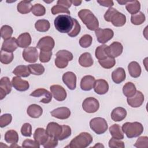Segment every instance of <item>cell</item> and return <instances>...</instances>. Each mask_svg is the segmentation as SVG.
Wrapping results in <instances>:
<instances>
[{
  "mask_svg": "<svg viewBox=\"0 0 148 148\" xmlns=\"http://www.w3.org/2000/svg\"><path fill=\"white\" fill-rule=\"evenodd\" d=\"M128 104L132 108L140 107L144 101V95L140 91H136L135 94L127 99Z\"/></svg>",
  "mask_w": 148,
  "mask_h": 148,
  "instance_id": "obj_16",
  "label": "cell"
},
{
  "mask_svg": "<svg viewBox=\"0 0 148 148\" xmlns=\"http://www.w3.org/2000/svg\"><path fill=\"white\" fill-rule=\"evenodd\" d=\"M95 33L98 42L103 44L110 40L114 35L113 31L110 28L102 29L98 28L95 31Z\"/></svg>",
  "mask_w": 148,
  "mask_h": 148,
  "instance_id": "obj_7",
  "label": "cell"
},
{
  "mask_svg": "<svg viewBox=\"0 0 148 148\" xmlns=\"http://www.w3.org/2000/svg\"><path fill=\"white\" fill-rule=\"evenodd\" d=\"M51 10V13L53 14H56L60 13L70 14V11L68 9H67L62 6L59 5H56L53 6Z\"/></svg>",
  "mask_w": 148,
  "mask_h": 148,
  "instance_id": "obj_53",
  "label": "cell"
},
{
  "mask_svg": "<svg viewBox=\"0 0 148 148\" xmlns=\"http://www.w3.org/2000/svg\"><path fill=\"white\" fill-rule=\"evenodd\" d=\"M125 72L123 68H117L112 73V80L116 84H119L123 82L125 80Z\"/></svg>",
  "mask_w": 148,
  "mask_h": 148,
  "instance_id": "obj_26",
  "label": "cell"
},
{
  "mask_svg": "<svg viewBox=\"0 0 148 148\" xmlns=\"http://www.w3.org/2000/svg\"><path fill=\"white\" fill-rule=\"evenodd\" d=\"M146 17L145 14L141 12H139L138 13L132 14L131 17V22L134 25H140L143 23L145 21Z\"/></svg>",
  "mask_w": 148,
  "mask_h": 148,
  "instance_id": "obj_39",
  "label": "cell"
},
{
  "mask_svg": "<svg viewBox=\"0 0 148 148\" xmlns=\"http://www.w3.org/2000/svg\"><path fill=\"white\" fill-rule=\"evenodd\" d=\"M31 12L32 14L36 16H42L45 15L46 13V9L41 4L36 3L32 6Z\"/></svg>",
  "mask_w": 148,
  "mask_h": 148,
  "instance_id": "obj_43",
  "label": "cell"
},
{
  "mask_svg": "<svg viewBox=\"0 0 148 148\" xmlns=\"http://www.w3.org/2000/svg\"><path fill=\"white\" fill-rule=\"evenodd\" d=\"M32 5L31 1H21L18 4L17 6V11L21 14H27L32 10Z\"/></svg>",
  "mask_w": 148,
  "mask_h": 148,
  "instance_id": "obj_31",
  "label": "cell"
},
{
  "mask_svg": "<svg viewBox=\"0 0 148 148\" xmlns=\"http://www.w3.org/2000/svg\"><path fill=\"white\" fill-rule=\"evenodd\" d=\"M123 50V47L121 43L119 42H114L109 46H106L105 51L108 57L114 58L121 54Z\"/></svg>",
  "mask_w": 148,
  "mask_h": 148,
  "instance_id": "obj_9",
  "label": "cell"
},
{
  "mask_svg": "<svg viewBox=\"0 0 148 148\" xmlns=\"http://www.w3.org/2000/svg\"><path fill=\"white\" fill-rule=\"evenodd\" d=\"M71 128L69 126L66 125H62V132L58 139L59 140H62L68 138L71 136Z\"/></svg>",
  "mask_w": 148,
  "mask_h": 148,
  "instance_id": "obj_47",
  "label": "cell"
},
{
  "mask_svg": "<svg viewBox=\"0 0 148 148\" xmlns=\"http://www.w3.org/2000/svg\"><path fill=\"white\" fill-rule=\"evenodd\" d=\"M98 62L102 68L110 69L114 66L116 64V60L113 58L107 57L106 58L98 60Z\"/></svg>",
  "mask_w": 148,
  "mask_h": 148,
  "instance_id": "obj_40",
  "label": "cell"
},
{
  "mask_svg": "<svg viewBox=\"0 0 148 148\" xmlns=\"http://www.w3.org/2000/svg\"><path fill=\"white\" fill-rule=\"evenodd\" d=\"M55 45L54 40L50 36L42 38L38 42L36 47L42 51H49L54 48Z\"/></svg>",
  "mask_w": 148,
  "mask_h": 148,
  "instance_id": "obj_10",
  "label": "cell"
},
{
  "mask_svg": "<svg viewBox=\"0 0 148 148\" xmlns=\"http://www.w3.org/2000/svg\"><path fill=\"white\" fill-rule=\"evenodd\" d=\"M125 7L127 10L132 15L139 12L140 9V3L138 1H127Z\"/></svg>",
  "mask_w": 148,
  "mask_h": 148,
  "instance_id": "obj_33",
  "label": "cell"
},
{
  "mask_svg": "<svg viewBox=\"0 0 148 148\" xmlns=\"http://www.w3.org/2000/svg\"><path fill=\"white\" fill-rule=\"evenodd\" d=\"M62 81L71 90L76 87V76L72 72H67L62 75Z\"/></svg>",
  "mask_w": 148,
  "mask_h": 148,
  "instance_id": "obj_17",
  "label": "cell"
},
{
  "mask_svg": "<svg viewBox=\"0 0 148 148\" xmlns=\"http://www.w3.org/2000/svg\"><path fill=\"white\" fill-rule=\"evenodd\" d=\"M90 127L97 134L100 135L106 131L108 126L106 121L103 118L95 117L90 120Z\"/></svg>",
  "mask_w": 148,
  "mask_h": 148,
  "instance_id": "obj_6",
  "label": "cell"
},
{
  "mask_svg": "<svg viewBox=\"0 0 148 148\" xmlns=\"http://www.w3.org/2000/svg\"><path fill=\"white\" fill-rule=\"evenodd\" d=\"M49 136L47 134L46 130L43 128H37L34 134V138L35 141H36L40 145H43L47 140Z\"/></svg>",
  "mask_w": 148,
  "mask_h": 148,
  "instance_id": "obj_21",
  "label": "cell"
},
{
  "mask_svg": "<svg viewBox=\"0 0 148 148\" xmlns=\"http://www.w3.org/2000/svg\"><path fill=\"white\" fill-rule=\"evenodd\" d=\"M107 45H102L101 46H99L97 47L95 49V57L99 60H103L104 58H106L108 56L106 54V47Z\"/></svg>",
  "mask_w": 148,
  "mask_h": 148,
  "instance_id": "obj_45",
  "label": "cell"
},
{
  "mask_svg": "<svg viewBox=\"0 0 148 148\" xmlns=\"http://www.w3.org/2000/svg\"><path fill=\"white\" fill-rule=\"evenodd\" d=\"M55 65L58 68H65L68 65V62L72 60L73 54L71 52L66 50H59L56 53Z\"/></svg>",
  "mask_w": 148,
  "mask_h": 148,
  "instance_id": "obj_5",
  "label": "cell"
},
{
  "mask_svg": "<svg viewBox=\"0 0 148 148\" xmlns=\"http://www.w3.org/2000/svg\"><path fill=\"white\" fill-rule=\"evenodd\" d=\"M12 120V116L9 113H5L2 114L0 117V127L1 128L5 127L9 125Z\"/></svg>",
  "mask_w": 148,
  "mask_h": 148,
  "instance_id": "obj_48",
  "label": "cell"
},
{
  "mask_svg": "<svg viewBox=\"0 0 148 148\" xmlns=\"http://www.w3.org/2000/svg\"><path fill=\"white\" fill-rule=\"evenodd\" d=\"M82 108L87 113H95L99 108V103L97 99L93 97H88L83 101L82 103Z\"/></svg>",
  "mask_w": 148,
  "mask_h": 148,
  "instance_id": "obj_8",
  "label": "cell"
},
{
  "mask_svg": "<svg viewBox=\"0 0 148 148\" xmlns=\"http://www.w3.org/2000/svg\"><path fill=\"white\" fill-rule=\"evenodd\" d=\"M46 131L49 136L58 139L62 132V125L55 122H50L47 124Z\"/></svg>",
  "mask_w": 148,
  "mask_h": 148,
  "instance_id": "obj_15",
  "label": "cell"
},
{
  "mask_svg": "<svg viewBox=\"0 0 148 148\" xmlns=\"http://www.w3.org/2000/svg\"><path fill=\"white\" fill-rule=\"evenodd\" d=\"M56 29L61 33L68 34L74 25L73 18L67 14H60L54 21Z\"/></svg>",
  "mask_w": 148,
  "mask_h": 148,
  "instance_id": "obj_1",
  "label": "cell"
},
{
  "mask_svg": "<svg viewBox=\"0 0 148 148\" xmlns=\"http://www.w3.org/2000/svg\"><path fill=\"white\" fill-rule=\"evenodd\" d=\"M23 57L28 62H35L38 58V51L36 48L34 47H28L25 48L23 51Z\"/></svg>",
  "mask_w": 148,
  "mask_h": 148,
  "instance_id": "obj_12",
  "label": "cell"
},
{
  "mask_svg": "<svg viewBox=\"0 0 148 148\" xmlns=\"http://www.w3.org/2000/svg\"><path fill=\"white\" fill-rule=\"evenodd\" d=\"M95 82V79L92 76H84L81 80L80 88L84 91H90L94 87Z\"/></svg>",
  "mask_w": 148,
  "mask_h": 148,
  "instance_id": "obj_23",
  "label": "cell"
},
{
  "mask_svg": "<svg viewBox=\"0 0 148 148\" xmlns=\"http://www.w3.org/2000/svg\"><path fill=\"white\" fill-rule=\"evenodd\" d=\"M52 56V51H40L39 54V60L41 62H47L50 61Z\"/></svg>",
  "mask_w": 148,
  "mask_h": 148,
  "instance_id": "obj_52",
  "label": "cell"
},
{
  "mask_svg": "<svg viewBox=\"0 0 148 148\" xmlns=\"http://www.w3.org/2000/svg\"><path fill=\"white\" fill-rule=\"evenodd\" d=\"M17 42L18 47L21 48H27L31 43V35L28 32L21 34L17 38Z\"/></svg>",
  "mask_w": 148,
  "mask_h": 148,
  "instance_id": "obj_27",
  "label": "cell"
},
{
  "mask_svg": "<svg viewBox=\"0 0 148 148\" xmlns=\"http://www.w3.org/2000/svg\"><path fill=\"white\" fill-rule=\"evenodd\" d=\"M50 27L49 21L47 20L41 19L38 20L35 24V29L39 32H46L47 31Z\"/></svg>",
  "mask_w": 148,
  "mask_h": 148,
  "instance_id": "obj_36",
  "label": "cell"
},
{
  "mask_svg": "<svg viewBox=\"0 0 148 148\" xmlns=\"http://www.w3.org/2000/svg\"><path fill=\"white\" fill-rule=\"evenodd\" d=\"M92 136L88 132H81L70 142L69 147L71 148H85L92 142Z\"/></svg>",
  "mask_w": 148,
  "mask_h": 148,
  "instance_id": "obj_4",
  "label": "cell"
},
{
  "mask_svg": "<svg viewBox=\"0 0 148 148\" xmlns=\"http://www.w3.org/2000/svg\"><path fill=\"white\" fill-rule=\"evenodd\" d=\"M30 96L40 98V102L43 103H49L52 99L51 93L45 88H38L30 94Z\"/></svg>",
  "mask_w": 148,
  "mask_h": 148,
  "instance_id": "obj_11",
  "label": "cell"
},
{
  "mask_svg": "<svg viewBox=\"0 0 148 148\" xmlns=\"http://www.w3.org/2000/svg\"><path fill=\"white\" fill-rule=\"evenodd\" d=\"M57 138L49 136L46 142L43 145L45 148H53L58 145V142Z\"/></svg>",
  "mask_w": 148,
  "mask_h": 148,
  "instance_id": "obj_54",
  "label": "cell"
},
{
  "mask_svg": "<svg viewBox=\"0 0 148 148\" xmlns=\"http://www.w3.org/2000/svg\"><path fill=\"white\" fill-rule=\"evenodd\" d=\"M12 84L13 87L19 91H25L29 87V84L27 80H23L18 76H15L12 78Z\"/></svg>",
  "mask_w": 148,
  "mask_h": 148,
  "instance_id": "obj_19",
  "label": "cell"
},
{
  "mask_svg": "<svg viewBox=\"0 0 148 148\" xmlns=\"http://www.w3.org/2000/svg\"><path fill=\"white\" fill-rule=\"evenodd\" d=\"M128 70L130 76L134 78L138 77L141 74V67L136 61H132L128 64Z\"/></svg>",
  "mask_w": 148,
  "mask_h": 148,
  "instance_id": "obj_30",
  "label": "cell"
},
{
  "mask_svg": "<svg viewBox=\"0 0 148 148\" xmlns=\"http://www.w3.org/2000/svg\"><path fill=\"white\" fill-rule=\"evenodd\" d=\"M94 147H104V146L100 143H98L94 146Z\"/></svg>",
  "mask_w": 148,
  "mask_h": 148,
  "instance_id": "obj_60",
  "label": "cell"
},
{
  "mask_svg": "<svg viewBox=\"0 0 148 148\" xmlns=\"http://www.w3.org/2000/svg\"><path fill=\"white\" fill-rule=\"evenodd\" d=\"M117 2L121 5H124L127 3V1H117Z\"/></svg>",
  "mask_w": 148,
  "mask_h": 148,
  "instance_id": "obj_61",
  "label": "cell"
},
{
  "mask_svg": "<svg viewBox=\"0 0 148 148\" xmlns=\"http://www.w3.org/2000/svg\"><path fill=\"white\" fill-rule=\"evenodd\" d=\"M71 2H72V4H73V5L77 6H79L80 5L82 1H77V0H74V1H71Z\"/></svg>",
  "mask_w": 148,
  "mask_h": 148,
  "instance_id": "obj_59",
  "label": "cell"
},
{
  "mask_svg": "<svg viewBox=\"0 0 148 148\" xmlns=\"http://www.w3.org/2000/svg\"><path fill=\"white\" fill-rule=\"evenodd\" d=\"M13 34L12 28L8 25H3L1 28V35L2 39L5 40L12 38V35Z\"/></svg>",
  "mask_w": 148,
  "mask_h": 148,
  "instance_id": "obj_42",
  "label": "cell"
},
{
  "mask_svg": "<svg viewBox=\"0 0 148 148\" xmlns=\"http://www.w3.org/2000/svg\"><path fill=\"white\" fill-rule=\"evenodd\" d=\"M93 88L97 94L103 95L108 91L109 84L104 79H98L95 80Z\"/></svg>",
  "mask_w": 148,
  "mask_h": 148,
  "instance_id": "obj_20",
  "label": "cell"
},
{
  "mask_svg": "<svg viewBox=\"0 0 148 148\" xmlns=\"http://www.w3.org/2000/svg\"><path fill=\"white\" fill-rule=\"evenodd\" d=\"M13 53H9L2 50H1V57L0 61L2 64H10L13 60Z\"/></svg>",
  "mask_w": 148,
  "mask_h": 148,
  "instance_id": "obj_41",
  "label": "cell"
},
{
  "mask_svg": "<svg viewBox=\"0 0 148 148\" xmlns=\"http://www.w3.org/2000/svg\"><path fill=\"white\" fill-rule=\"evenodd\" d=\"M117 11L118 10H117L116 9H114L113 8H112V7L109 8V9L106 12V13L104 14L105 20L108 22H110L112 17Z\"/></svg>",
  "mask_w": 148,
  "mask_h": 148,
  "instance_id": "obj_56",
  "label": "cell"
},
{
  "mask_svg": "<svg viewBox=\"0 0 148 148\" xmlns=\"http://www.w3.org/2000/svg\"><path fill=\"white\" fill-rule=\"evenodd\" d=\"M134 146L137 148H147L148 147L147 136L139 137Z\"/></svg>",
  "mask_w": 148,
  "mask_h": 148,
  "instance_id": "obj_46",
  "label": "cell"
},
{
  "mask_svg": "<svg viewBox=\"0 0 148 148\" xmlns=\"http://www.w3.org/2000/svg\"><path fill=\"white\" fill-rule=\"evenodd\" d=\"M28 66L30 73L34 75H40L45 72V68L40 64H30Z\"/></svg>",
  "mask_w": 148,
  "mask_h": 148,
  "instance_id": "obj_38",
  "label": "cell"
},
{
  "mask_svg": "<svg viewBox=\"0 0 148 148\" xmlns=\"http://www.w3.org/2000/svg\"><path fill=\"white\" fill-rule=\"evenodd\" d=\"M109 132L113 138L117 139H123L124 134L121 127L119 124H113L109 127Z\"/></svg>",
  "mask_w": 148,
  "mask_h": 148,
  "instance_id": "obj_32",
  "label": "cell"
},
{
  "mask_svg": "<svg viewBox=\"0 0 148 148\" xmlns=\"http://www.w3.org/2000/svg\"><path fill=\"white\" fill-rule=\"evenodd\" d=\"M109 146L110 148H124L125 145L124 142L120 139L112 138L109 141Z\"/></svg>",
  "mask_w": 148,
  "mask_h": 148,
  "instance_id": "obj_49",
  "label": "cell"
},
{
  "mask_svg": "<svg viewBox=\"0 0 148 148\" xmlns=\"http://www.w3.org/2000/svg\"><path fill=\"white\" fill-rule=\"evenodd\" d=\"M110 22L115 27H122L126 23V17L124 14L117 11L112 17Z\"/></svg>",
  "mask_w": 148,
  "mask_h": 148,
  "instance_id": "obj_25",
  "label": "cell"
},
{
  "mask_svg": "<svg viewBox=\"0 0 148 148\" xmlns=\"http://www.w3.org/2000/svg\"><path fill=\"white\" fill-rule=\"evenodd\" d=\"M73 20H74V25H73V28L68 34V35L70 37H72V38L76 37L79 34V32L80 31V29H81L80 25L78 23L77 20L76 19H75V18H73Z\"/></svg>",
  "mask_w": 148,
  "mask_h": 148,
  "instance_id": "obj_50",
  "label": "cell"
},
{
  "mask_svg": "<svg viewBox=\"0 0 148 148\" xmlns=\"http://www.w3.org/2000/svg\"><path fill=\"white\" fill-rule=\"evenodd\" d=\"M79 63L83 67L87 68L93 65L94 61L91 54L88 52L82 54L79 58Z\"/></svg>",
  "mask_w": 148,
  "mask_h": 148,
  "instance_id": "obj_29",
  "label": "cell"
},
{
  "mask_svg": "<svg viewBox=\"0 0 148 148\" xmlns=\"http://www.w3.org/2000/svg\"><path fill=\"white\" fill-rule=\"evenodd\" d=\"M136 91V89L135 84L132 82L126 83L123 87V92L124 95L128 97L133 96Z\"/></svg>",
  "mask_w": 148,
  "mask_h": 148,
  "instance_id": "obj_35",
  "label": "cell"
},
{
  "mask_svg": "<svg viewBox=\"0 0 148 148\" xmlns=\"http://www.w3.org/2000/svg\"><path fill=\"white\" fill-rule=\"evenodd\" d=\"M57 5L62 6L67 9L69 8L72 5L71 1H69V0H58L57 1Z\"/></svg>",
  "mask_w": 148,
  "mask_h": 148,
  "instance_id": "obj_57",
  "label": "cell"
},
{
  "mask_svg": "<svg viewBox=\"0 0 148 148\" xmlns=\"http://www.w3.org/2000/svg\"><path fill=\"white\" fill-rule=\"evenodd\" d=\"M97 2L99 3L100 5L105 6V7H109L111 8L113 5V2L110 0H102V1H97Z\"/></svg>",
  "mask_w": 148,
  "mask_h": 148,
  "instance_id": "obj_58",
  "label": "cell"
},
{
  "mask_svg": "<svg viewBox=\"0 0 148 148\" xmlns=\"http://www.w3.org/2000/svg\"><path fill=\"white\" fill-rule=\"evenodd\" d=\"M51 115L57 119L65 120L71 116V110L66 107H60L53 110L50 112Z\"/></svg>",
  "mask_w": 148,
  "mask_h": 148,
  "instance_id": "obj_18",
  "label": "cell"
},
{
  "mask_svg": "<svg viewBox=\"0 0 148 148\" xmlns=\"http://www.w3.org/2000/svg\"><path fill=\"white\" fill-rule=\"evenodd\" d=\"M18 46L17 39L15 38L12 37L10 39L4 40L2 45L1 50L7 52L13 53L17 49Z\"/></svg>",
  "mask_w": 148,
  "mask_h": 148,
  "instance_id": "obj_22",
  "label": "cell"
},
{
  "mask_svg": "<svg viewBox=\"0 0 148 148\" xmlns=\"http://www.w3.org/2000/svg\"><path fill=\"white\" fill-rule=\"evenodd\" d=\"M13 73L18 77H26L29 76L31 73L28 66L18 65L13 70Z\"/></svg>",
  "mask_w": 148,
  "mask_h": 148,
  "instance_id": "obj_34",
  "label": "cell"
},
{
  "mask_svg": "<svg viewBox=\"0 0 148 148\" xmlns=\"http://www.w3.org/2000/svg\"><path fill=\"white\" fill-rule=\"evenodd\" d=\"M121 129L123 132L125 133L128 138L138 137L141 135L143 131L142 124L136 121L133 123H125L123 124Z\"/></svg>",
  "mask_w": 148,
  "mask_h": 148,
  "instance_id": "obj_3",
  "label": "cell"
},
{
  "mask_svg": "<svg viewBox=\"0 0 148 148\" xmlns=\"http://www.w3.org/2000/svg\"><path fill=\"white\" fill-rule=\"evenodd\" d=\"M127 116L126 110L122 107L114 108L111 113V118L114 121H121Z\"/></svg>",
  "mask_w": 148,
  "mask_h": 148,
  "instance_id": "obj_24",
  "label": "cell"
},
{
  "mask_svg": "<svg viewBox=\"0 0 148 148\" xmlns=\"http://www.w3.org/2000/svg\"><path fill=\"white\" fill-rule=\"evenodd\" d=\"M22 146L24 147H40V145L36 141L31 139H25L23 141Z\"/></svg>",
  "mask_w": 148,
  "mask_h": 148,
  "instance_id": "obj_55",
  "label": "cell"
},
{
  "mask_svg": "<svg viewBox=\"0 0 148 148\" xmlns=\"http://www.w3.org/2000/svg\"><path fill=\"white\" fill-rule=\"evenodd\" d=\"M92 42V38L88 34H86L81 37L79 40V45L83 48H87L90 47Z\"/></svg>",
  "mask_w": 148,
  "mask_h": 148,
  "instance_id": "obj_44",
  "label": "cell"
},
{
  "mask_svg": "<svg viewBox=\"0 0 148 148\" xmlns=\"http://www.w3.org/2000/svg\"><path fill=\"white\" fill-rule=\"evenodd\" d=\"M21 133L22 135L29 137L32 135V126L29 123H24L21 128Z\"/></svg>",
  "mask_w": 148,
  "mask_h": 148,
  "instance_id": "obj_51",
  "label": "cell"
},
{
  "mask_svg": "<svg viewBox=\"0 0 148 148\" xmlns=\"http://www.w3.org/2000/svg\"><path fill=\"white\" fill-rule=\"evenodd\" d=\"M27 113L28 115L32 118H38L43 113L42 108L36 104H32L27 108Z\"/></svg>",
  "mask_w": 148,
  "mask_h": 148,
  "instance_id": "obj_28",
  "label": "cell"
},
{
  "mask_svg": "<svg viewBox=\"0 0 148 148\" xmlns=\"http://www.w3.org/2000/svg\"><path fill=\"white\" fill-rule=\"evenodd\" d=\"M51 93L54 98L58 101H63L66 98V92L64 88L60 85L54 84L50 87Z\"/></svg>",
  "mask_w": 148,
  "mask_h": 148,
  "instance_id": "obj_13",
  "label": "cell"
},
{
  "mask_svg": "<svg viewBox=\"0 0 148 148\" xmlns=\"http://www.w3.org/2000/svg\"><path fill=\"white\" fill-rule=\"evenodd\" d=\"M5 140L8 143H17L18 141V135L14 130H9L5 134Z\"/></svg>",
  "mask_w": 148,
  "mask_h": 148,
  "instance_id": "obj_37",
  "label": "cell"
},
{
  "mask_svg": "<svg viewBox=\"0 0 148 148\" xmlns=\"http://www.w3.org/2000/svg\"><path fill=\"white\" fill-rule=\"evenodd\" d=\"M78 16L88 29L95 31L99 28L98 20L91 10L82 9L78 12Z\"/></svg>",
  "mask_w": 148,
  "mask_h": 148,
  "instance_id": "obj_2",
  "label": "cell"
},
{
  "mask_svg": "<svg viewBox=\"0 0 148 148\" xmlns=\"http://www.w3.org/2000/svg\"><path fill=\"white\" fill-rule=\"evenodd\" d=\"M12 85L8 77H3L0 80V99H3L12 91Z\"/></svg>",
  "mask_w": 148,
  "mask_h": 148,
  "instance_id": "obj_14",
  "label": "cell"
}]
</instances>
